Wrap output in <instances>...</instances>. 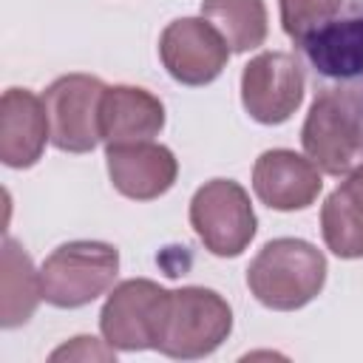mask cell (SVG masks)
Returning <instances> with one entry per match:
<instances>
[{
	"label": "cell",
	"mask_w": 363,
	"mask_h": 363,
	"mask_svg": "<svg viewBox=\"0 0 363 363\" xmlns=\"http://www.w3.org/2000/svg\"><path fill=\"white\" fill-rule=\"evenodd\" d=\"M170 303V289L150 278H128L116 284L99 312V329L108 346L116 352H145L156 349L164 315Z\"/></svg>",
	"instance_id": "cell-6"
},
{
	"label": "cell",
	"mask_w": 363,
	"mask_h": 363,
	"mask_svg": "<svg viewBox=\"0 0 363 363\" xmlns=\"http://www.w3.org/2000/svg\"><path fill=\"white\" fill-rule=\"evenodd\" d=\"M301 145L320 173L343 176L363 153L354 116L332 91H315L312 108L301 128Z\"/></svg>",
	"instance_id": "cell-10"
},
{
	"label": "cell",
	"mask_w": 363,
	"mask_h": 363,
	"mask_svg": "<svg viewBox=\"0 0 363 363\" xmlns=\"http://www.w3.org/2000/svg\"><path fill=\"white\" fill-rule=\"evenodd\" d=\"M43 301L40 272L34 269L28 252L11 235L3 238V272H0V323L3 329H17L28 323L37 303Z\"/></svg>",
	"instance_id": "cell-15"
},
{
	"label": "cell",
	"mask_w": 363,
	"mask_h": 363,
	"mask_svg": "<svg viewBox=\"0 0 363 363\" xmlns=\"http://www.w3.org/2000/svg\"><path fill=\"white\" fill-rule=\"evenodd\" d=\"M190 227L207 252L235 258L255 238L258 218L247 190L238 182L210 179L190 199Z\"/></svg>",
	"instance_id": "cell-5"
},
{
	"label": "cell",
	"mask_w": 363,
	"mask_h": 363,
	"mask_svg": "<svg viewBox=\"0 0 363 363\" xmlns=\"http://www.w3.org/2000/svg\"><path fill=\"white\" fill-rule=\"evenodd\" d=\"M303 54L315 91H332L354 116L363 142V0H346L340 14L306 37Z\"/></svg>",
	"instance_id": "cell-1"
},
{
	"label": "cell",
	"mask_w": 363,
	"mask_h": 363,
	"mask_svg": "<svg viewBox=\"0 0 363 363\" xmlns=\"http://www.w3.org/2000/svg\"><path fill=\"white\" fill-rule=\"evenodd\" d=\"M119 275V250L108 241L60 244L40 267L43 301L57 309H79L105 295Z\"/></svg>",
	"instance_id": "cell-3"
},
{
	"label": "cell",
	"mask_w": 363,
	"mask_h": 363,
	"mask_svg": "<svg viewBox=\"0 0 363 363\" xmlns=\"http://www.w3.org/2000/svg\"><path fill=\"white\" fill-rule=\"evenodd\" d=\"M326 284V255L303 238H272L247 267L252 298L275 312L312 303Z\"/></svg>",
	"instance_id": "cell-2"
},
{
	"label": "cell",
	"mask_w": 363,
	"mask_h": 363,
	"mask_svg": "<svg viewBox=\"0 0 363 363\" xmlns=\"http://www.w3.org/2000/svg\"><path fill=\"white\" fill-rule=\"evenodd\" d=\"M323 187L320 170L309 156L286 147L264 150L252 164V190L261 204L278 213H295L315 204Z\"/></svg>",
	"instance_id": "cell-11"
},
{
	"label": "cell",
	"mask_w": 363,
	"mask_h": 363,
	"mask_svg": "<svg viewBox=\"0 0 363 363\" xmlns=\"http://www.w3.org/2000/svg\"><path fill=\"white\" fill-rule=\"evenodd\" d=\"M303 65L286 51H261L241 71V105L261 125H284L303 102Z\"/></svg>",
	"instance_id": "cell-8"
},
{
	"label": "cell",
	"mask_w": 363,
	"mask_h": 363,
	"mask_svg": "<svg viewBox=\"0 0 363 363\" xmlns=\"http://www.w3.org/2000/svg\"><path fill=\"white\" fill-rule=\"evenodd\" d=\"M105 82L91 74H65L57 77L45 94V113L51 145L62 153H91L99 136V102L105 94Z\"/></svg>",
	"instance_id": "cell-7"
},
{
	"label": "cell",
	"mask_w": 363,
	"mask_h": 363,
	"mask_svg": "<svg viewBox=\"0 0 363 363\" xmlns=\"http://www.w3.org/2000/svg\"><path fill=\"white\" fill-rule=\"evenodd\" d=\"M201 17L218 28L233 54L264 45L269 31L264 0H201Z\"/></svg>",
	"instance_id": "cell-16"
},
{
	"label": "cell",
	"mask_w": 363,
	"mask_h": 363,
	"mask_svg": "<svg viewBox=\"0 0 363 363\" xmlns=\"http://www.w3.org/2000/svg\"><path fill=\"white\" fill-rule=\"evenodd\" d=\"M230 54L233 51L218 28L204 17H179L167 23L159 37V57L164 71L187 88H201L218 79Z\"/></svg>",
	"instance_id": "cell-9"
},
{
	"label": "cell",
	"mask_w": 363,
	"mask_h": 363,
	"mask_svg": "<svg viewBox=\"0 0 363 363\" xmlns=\"http://www.w3.org/2000/svg\"><path fill=\"white\" fill-rule=\"evenodd\" d=\"M233 332L230 303L207 286H182L170 292L164 329L156 352L176 360H199L213 354Z\"/></svg>",
	"instance_id": "cell-4"
},
{
	"label": "cell",
	"mask_w": 363,
	"mask_h": 363,
	"mask_svg": "<svg viewBox=\"0 0 363 363\" xmlns=\"http://www.w3.org/2000/svg\"><path fill=\"white\" fill-rule=\"evenodd\" d=\"M105 159L111 184L133 201H153L164 196L179 176V162L173 150L153 139L105 145Z\"/></svg>",
	"instance_id": "cell-12"
},
{
	"label": "cell",
	"mask_w": 363,
	"mask_h": 363,
	"mask_svg": "<svg viewBox=\"0 0 363 363\" xmlns=\"http://www.w3.org/2000/svg\"><path fill=\"white\" fill-rule=\"evenodd\" d=\"M278 9L286 37L301 45L306 37H312L340 14L343 0H278Z\"/></svg>",
	"instance_id": "cell-18"
},
{
	"label": "cell",
	"mask_w": 363,
	"mask_h": 363,
	"mask_svg": "<svg viewBox=\"0 0 363 363\" xmlns=\"http://www.w3.org/2000/svg\"><path fill=\"white\" fill-rule=\"evenodd\" d=\"M62 357H79V360H88V357H99V360H113L116 357V349L113 346H99L96 337H88V335H79L74 337L71 346H62L51 354V360H62Z\"/></svg>",
	"instance_id": "cell-19"
},
{
	"label": "cell",
	"mask_w": 363,
	"mask_h": 363,
	"mask_svg": "<svg viewBox=\"0 0 363 363\" xmlns=\"http://www.w3.org/2000/svg\"><path fill=\"white\" fill-rule=\"evenodd\" d=\"M320 233L332 255L346 261L363 258V213L340 187H335L320 207Z\"/></svg>",
	"instance_id": "cell-17"
},
{
	"label": "cell",
	"mask_w": 363,
	"mask_h": 363,
	"mask_svg": "<svg viewBox=\"0 0 363 363\" xmlns=\"http://www.w3.org/2000/svg\"><path fill=\"white\" fill-rule=\"evenodd\" d=\"M164 128V105L145 88L108 85L99 102V136L105 145L147 142Z\"/></svg>",
	"instance_id": "cell-14"
},
{
	"label": "cell",
	"mask_w": 363,
	"mask_h": 363,
	"mask_svg": "<svg viewBox=\"0 0 363 363\" xmlns=\"http://www.w3.org/2000/svg\"><path fill=\"white\" fill-rule=\"evenodd\" d=\"M51 142L43 96L28 88H9L0 99V159L6 167L26 170L43 159Z\"/></svg>",
	"instance_id": "cell-13"
},
{
	"label": "cell",
	"mask_w": 363,
	"mask_h": 363,
	"mask_svg": "<svg viewBox=\"0 0 363 363\" xmlns=\"http://www.w3.org/2000/svg\"><path fill=\"white\" fill-rule=\"evenodd\" d=\"M337 187H340V190L349 196V201L363 213V164L352 167L349 176H346V182H340Z\"/></svg>",
	"instance_id": "cell-20"
}]
</instances>
